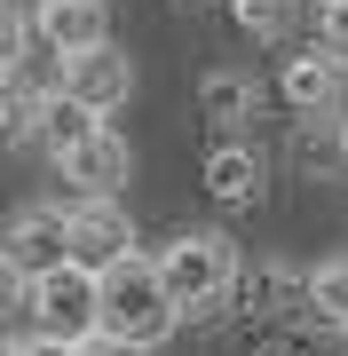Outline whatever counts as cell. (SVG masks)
Returning a JSON list of instances; mask_svg holds the SVG:
<instances>
[{"mask_svg": "<svg viewBox=\"0 0 348 356\" xmlns=\"http://www.w3.org/2000/svg\"><path fill=\"white\" fill-rule=\"evenodd\" d=\"M158 285H167V301L182 309V317H198V325H222V309H230V285H238V238L230 229H182V238L158 245Z\"/></svg>", "mask_w": 348, "mask_h": 356, "instance_id": "obj_1", "label": "cell"}, {"mask_svg": "<svg viewBox=\"0 0 348 356\" xmlns=\"http://www.w3.org/2000/svg\"><path fill=\"white\" fill-rule=\"evenodd\" d=\"M95 285H103V332H119V341H135V348H158V341H174L182 309L167 301V285H158V261H151V254H127V261H111Z\"/></svg>", "mask_w": 348, "mask_h": 356, "instance_id": "obj_2", "label": "cell"}, {"mask_svg": "<svg viewBox=\"0 0 348 356\" xmlns=\"http://www.w3.org/2000/svg\"><path fill=\"white\" fill-rule=\"evenodd\" d=\"M301 317H309V293H301V269L285 261H245L230 285V309H222L238 341H293Z\"/></svg>", "mask_w": 348, "mask_h": 356, "instance_id": "obj_3", "label": "cell"}, {"mask_svg": "<svg viewBox=\"0 0 348 356\" xmlns=\"http://www.w3.org/2000/svg\"><path fill=\"white\" fill-rule=\"evenodd\" d=\"M24 325L32 332H48V341H88V332H103V285H95V269H79V261H56V269H40L32 293H24Z\"/></svg>", "mask_w": 348, "mask_h": 356, "instance_id": "obj_4", "label": "cell"}, {"mask_svg": "<svg viewBox=\"0 0 348 356\" xmlns=\"http://www.w3.org/2000/svg\"><path fill=\"white\" fill-rule=\"evenodd\" d=\"M64 254L103 277L111 261L142 254V229H135V214H127L119 198H72V206H64Z\"/></svg>", "mask_w": 348, "mask_h": 356, "instance_id": "obj_5", "label": "cell"}, {"mask_svg": "<svg viewBox=\"0 0 348 356\" xmlns=\"http://www.w3.org/2000/svg\"><path fill=\"white\" fill-rule=\"evenodd\" d=\"M56 175L72 182V198H119L127 175H135V151H127V135L103 119V127H88L72 151H56Z\"/></svg>", "mask_w": 348, "mask_h": 356, "instance_id": "obj_6", "label": "cell"}, {"mask_svg": "<svg viewBox=\"0 0 348 356\" xmlns=\"http://www.w3.org/2000/svg\"><path fill=\"white\" fill-rule=\"evenodd\" d=\"M64 95H79L95 119H119V111H127V95H135V64H127V48L95 40V48L64 56Z\"/></svg>", "mask_w": 348, "mask_h": 356, "instance_id": "obj_7", "label": "cell"}, {"mask_svg": "<svg viewBox=\"0 0 348 356\" xmlns=\"http://www.w3.org/2000/svg\"><path fill=\"white\" fill-rule=\"evenodd\" d=\"M198 182H206V198H214V206L245 214V206L270 198V159H261L245 135H222L214 151H206V166H198Z\"/></svg>", "mask_w": 348, "mask_h": 356, "instance_id": "obj_8", "label": "cell"}, {"mask_svg": "<svg viewBox=\"0 0 348 356\" xmlns=\"http://www.w3.org/2000/svg\"><path fill=\"white\" fill-rule=\"evenodd\" d=\"M340 95H348V64H333V56H285L277 64V103L293 119H333L340 111Z\"/></svg>", "mask_w": 348, "mask_h": 356, "instance_id": "obj_9", "label": "cell"}, {"mask_svg": "<svg viewBox=\"0 0 348 356\" xmlns=\"http://www.w3.org/2000/svg\"><path fill=\"white\" fill-rule=\"evenodd\" d=\"M0 254L24 269V277H40V269H56V261H72V254H64V206H24V214H8Z\"/></svg>", "mask_w": 348, "mask_h": 356, "instance_id": "obj_10", "label": "cell"}, {"mask_svg": "<svg viewBox=\"0 0 348 356\" xmlns=\"http://www.w3.org/2000/svg\"><path fill=\"white\" fill-rule=\"evenodd\" d=\"M32 40H48L56 56L95 48V40H111V0H40L32 8Z\"/></svg>", "mask_w": 348, "mask_h": 356, "instance_id": "obj_11", "label": "cell"}, {"mask_svg": "<svg viewBox=\"0 0 348 356\" xmlns=\"http://www.w3.org/2000/svg\"><path fill=\"white\" fill-rule=\"evenodd\" d=\"M254 111H261V88L245 72H206V79H198V119H206L214 135H245Z\"/></svg>", "mask_w": 348, "mask_h": 356, "instance_id": "obj_12", "label": "cell"}, {"mask_svg": "<svg viewBox=\"0 0 348 356\" xmlns=\"http://www.w3.org/2000/svg\"><path fill=\"white\" fill-rule=\"evenodd\" d=\"M301 293H309V325L340 332V325H348V245H340V254H324L309 277H301Z\"/></svg>", "mask_w": 348, "mask_h": 356, "instance_id": "obj_13", "label": "cell"}, {"mask_svg": "<svg viewBox=\"0 0 348 356\" xmlns=\"http://www.w3.org/2000/svg\"><path fill=\"white\" fill-rule=\"evenodd\" d=\"M88 127H103V119H95L79 95H48V103H40V127H32V143L56 159V151H72V143L88 135Z\"/></svg>", "mask_w": 348, "mask_h": 356, "instance_id": "obj_14", "label": "cell"}, {"mask_svg": "<svg viewBox=\"0 0 348 356\" xmlns=\"http://www.w3.org/2000/svg\"><path fill=\"white\" fill-rule=\"evenodd\" d=\"M230 16H238L245 40H261V48H285V40L301 32V0H230Z\"/></svg>", "mask_w": 348, "mask_h": 356, "instance_id": "obj_15", "label": "cell"}, {"mask_svg": "<svg viewBox=\"0 0 348 356\" xmlns=\"http://www.w3.org/2000/svg\"><path fill=\"white\" fill-rule=\"evenodd\" d=\"M0 79H8V88H24V95H40V103H48V95H64V56H56L48 40H32V48L16 56V64L0 72Z\"/></svg>", "mask_w": 348, "mask_h": 356, "instance_id": "obj_16", "label": "cell"}, {"mask_svg": "<svg viewBox=\"0 0 348 356\" xmlns=\"http://www.w3.org/2000/svg\"><path fill=\"white\" fill-rule=\"evenodd\" d=\"M317 48L348 64V0H317Z\"/></svg>", "mask_w": 348, "mask_h": 356, "instance_id": "obj_17", "label": "cell"}, {"mask_svg": "<svg viewBox=\"0 0 348 356\" xmlns=\"http://www.w3.org/2000/svg\"><path fill=\"white\" fill-rule=\"evenodd\" d=\"M32 48V8H16V0H0V72L16 64V56Z\"/></svg>", "mask_w": 348, "mask_h": 356, "instance_id": "obj_18", "label": "cell"}, {"mask_svg": "<svg viewBox=\"0 0 348 356\" xmlns=\"http://www.w3.org/2000/svg\"><path fill=\"white\" fill-rule=\"evenodd\" d=\"M24 293H32V277H24V269H16L8 254H0V332L24 317Z\"/></svg>", "mask_w": 348, "mask_h": 356, "instance_id": "obj_19", "label": "cell"}, {"mask_svg": "<svg viewBox=\"0 0 348 356\" xmlns=\"http://www.w3.org/2000/svg\"><path fill=\"white\" fill-rule=\"evenodd\" d=\"M72 356H151V348L119 341V332H88V341H72Z\"/></svg>", "mask_w": 348, "mask_h": 356, "instance_id": "obj_20", "label": "cell"}, {"mask_svg": "<svg viewBox=\"0 0 348 356\" xmlns=\"http://www.w3.org/2000/svg\"><path fill=\"white\" fill-rule=\"evenodd\" d=\"M16 356H72V348L48 341V332H24V341H16Z\"/></svg>", "mask_w": 348, "mask_h": 356, "instance_id": "obj_21", "label": "cell"}, {"mask_svg": "<svg viewBox=\"0 0 348 356\" xmlns=\"http://www.w3.org/2000/svg\"><path fill=\"white\" fill-rule=\"evenodd\" d=\"M261 356H317V348H301V341H270Z\"/></svg>", "mask_w": 348, "mask_h": 356, "instance_id": "obj_22", "label": "cell"}, {"mask_svg": "<svg viewBox=\"0 0 348 356\" xmlns=\"http://www.w3.org/2000/svg\"><path fill=\"white\" fill-rule=\"evenodd\" d=\"M340 182H348V111H340Z\"/></svg>", "mask_w": 348, "mask_h": 356, "instance_id": "obj_23", "label": "cell"}, {"mask_svg": "<svg viewBox=\"0 0 348 356\" xmlns=\"http://www.w3.org/2000/svg\"><path fill=\"white\" fill-rule=\"evenodd\" d=\"M0 356H16V341H8V332H0Z\"/></svg>", "mask_w": 348, "mask_h": 356, "instance_id": "obj_24", "label": "cell"}, {"mask_svg": "<svg viewBox=\"0 0 348 356\" xmlns=\"http://www.w3.org/2000/svg\"><path fill=\"white\" fill-rule=\"evenodd\" d=\"M182 8H214V0H182Z\"/></svg>", "mask_w": 348, "mask_h": 356, "instance_id": "obj_25", "label": "cell"}, {"mask_svg": "<svg viewBox=\"0 0 348 356\" xmlns=\"http://www.w3.org/2000/svg\"><path fill=\"white\" fill-rule=\"evenodd\" d=\"M340 356H348V325H340Z\"/></svg>", "mask_w": 348, "mask_h": 356, "instance_id": "obj_26", "label": "cell"}]
</instances>
